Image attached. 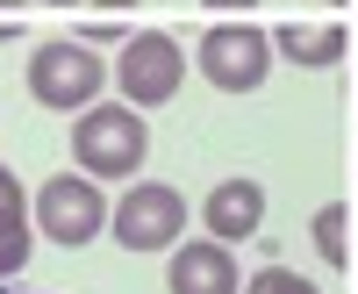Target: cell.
<instances>
[{
  "label": "cell",
  "mask_w": 358,
  "mask_h": 294,
  "mask_svg": "<svg viewBox=\"0 0 358 294\" xmlns=\"http://www.w3.org/2000/svg\"><path fill=\"white\" fill-rule=\"evenodd\" d=\"M143 151H151V130H143V115L129 101L86 108L72 122V158H79V172H94V180H129L143 165Z\"/></svg>",
  "instance_id": "6da1fadb"
},
{
  "label": "cell",
  "mask_w": 358,
  "mask_h": 294,
  "mask_svg": "<svg viewBox=\"0 0 358 294\" xmlns=\"http://www.w3.org/2000/svg\"><path fill=\"white\" fill-rule=\"evenodd\" d=\"M201 79L208 86H222V94H258L265 72H273V36L251 22H222V29H208L201 36Z\"/></svg>",
  "instance_id": "7a4b0ae2"
},
{
  "label": "cell",
  "mask_w": 358,
  "mask_h": 294,
  "mask_svg": "<svg viewBox=\"0 0 358 294\" xmlns=\"http://www.w3.org/2000/svg\"><path fill=\"white\" fill-rule=\"evenodd\" d=\"M101 86H108V65L86 43H72V36L36 43V57H29V94L43 108H94Z\"/></svg>",
  "instance_id": "3957f363"
},
{
  "label": "cell",
  "mask_w": 358,
  "mask_h": 294,
  "mask_svg": "<svg viewBox=\"0 0 358 294\" xmlns=\"http://www.w3.org/2000/svg\"><path fill=\"white\" fill-rule=\"evenodd\" d=\"M179 79H187V57H179V43L165 29H136L122 43V57H115V86H122L129 108H165L179 94Z\"/></svg>",
  "instance_id": "277c9868"
},
{
  "label": "cell",
  "mask_w": 358,
  "mask_h": 294,
  "mask_svg": "<svg viewBox=\"0 0 358 294\" xmlns=\"http://www.w3.org/2000/svg\"><path fill=\"white\" fill-rule=\"evenodd\" d=\"M36 223H43V237H57L65 251H79V244H94L115 216H108L94 172H57V180L36 194Z\"/></svg>",
  "instance_id": "5b68a950"
},
{
  "label": "cell",
  "mask_w": 358,
  "mask_h": 294,
  "mask_svg": "<svg viewBox=\"0 0 358 294\" xmlns=\"http://www.w3.org/2000/svg\"><path fill=\"white\" fill-rule=\"evenodd\" d=\"M179 230H187V201H179L172 187L143 180L122 194V209H115V244L122 251H172Z\"/></svg>",
  "instance_id": "8992f818"
},
{
  "label": "cell",
  "mask_w": 358,
  "mask_h": 294,
  "mask_svg": "<svg viewBox=\"0 0 358 294\" xmlns=\"http://www.w3.org/2000/svg\"><path fill=\"white\" fill-rule=\"evenodd\" d=\"M201 223L215 230V244H244V237H258V223H265V187H258V180H222V187H208Z\"/></svg>",
  "instance_id": "52a82bcc"
},
{
  "label": "cell",
  "mask_w": 358,
  "mask_h": 294,
  "mask_svg": "<svg viewBox=\"0 0 358 294\" xmlns=\"http://www.w3.org/2000/svg\"><path fill=\"white\" fill-rule=\"evenodd\" d=\"M165 287H172V294H236L244 280H236L229 244H179V251H172Z\"/></svg>",
  "instance_id": "ba28073f"
},
{
  "label": "cell",
  "mask_w": 358,
  "mask_h": 294,
  "mask_svg": "<svg viewBox=\"0 0 358 294\" xmlns=\"http://www.w3.org/2000/svg\"><path fill=\"white\" fill-rule=\"evenodd\" d=\"M273 50H287L294 65L322 72V65H337V57H344L351 43H344V29H337V22H308V29H301V22H287L280 36H273Z\"/></svg>",
  "instance_id": "9c48e42d"
},
{
  "label": "cell",
  "mask_w": 358,
  "mask_h": 294,
  "mask_svg": "<svg viewBox=\"0 0 358 294\" xmlns=\"http://www.w3.org/2000/svg\"><path fill=\"white\" fill-rule=\"evenodd\" d=\"M308 230H315V251L330 258V266H351V244H344V230H351V216H344V201H322Z\"/></svg>",
  "instance_id": "30bf717a"
},
{
  "label": "cell",
  "mask_w": 358,
  "mask_h": 294,
  "mask_svg": "<svg viewBox=\"0 0 358 294\" xmlns=\"http://www.w3.org/2000/svg\"><path fill=\"white\" fill-rule=\"evenodd\" d=\"M22 266H29V223L8 216V223H0V280H15Z\"/></svg>",
  "instance_id": "8fae6325"
},
{
  "label": "cell",
  "mask_w": 358,
  "mask_h": 294,
  "mask_svg": "<svg viewBox=\"0 0 358 294\" xmlns=\"http://www.w3.org/2000/svg\"><path fill=\"white\" fill-rule=\"evenodd\" d=\"M244 294H322L315 280H301V273H287V266H265V273H251L244 280Z\"/></svg>",
  "instance_id": "7c38bea8"
},
{
  "label": "cell",
  "mask_w": 358,
  "mask_h": 294,
  "mask_svg": "<svg viewBox=\"0 0 358 294\" xmlns=\"http://www.w3.org/2000/svg\"><path fill=\"white\" fill-rule=\"evenodd\" d=\"M8 216H22V180L0 165V223H8Z\"/></svg>",
  "instance_id": "4fadbf2b"
},
{
  "label": "cell",
  "mask_w": 358,
  "mask_h": 294,
  "mask_svg": "<svg viewBox=\"0 0 358 294\" xmlns=\"http://www.w3.org/2000/svg\"><path fill=\"white\" fill-rule=\"evenodd\" d=\"M201 8H251V0H201Z\"/></svg>",
  "instance_id": "5bb4252c"
},
{
  "label": "cell",
  "mask_w": 358,
  "mask_h": 294,
  "mask_svg": "<svg viewBox=\"0 0 358 294\" xmlns=\"http://www.w3.org/2000/svg\"><path fill=\"white\" fill-rule=\"evenodd\" d=\"M15 36H22V29H15V22H0V43H15Z\"/></svg>",
  "instance_id": "9a60e30c"
},
{
  "label": "cell",
  "mask_w": 358,
  "mask_h": 294,
  "mask_svg": "<svg viewBox=\"0 0 358 294\" xmlns=\"http://www.w3.org/2000/svg\"><path fill=\"white\" fill-rule=\"evenodd\" d=\"M50 8H72V0H50Z\"/></svg>",
  "instance_id": "2e32d148"
},
{
  "label": "cell",
  "mask_w": 358,
  "mask_h": 294,
  "mask_svg": "<svg viewBox=\"0 0 358 294\" xmlns=\"http://www.w3.org/2000/svg\"><path fill=\"white\" fill-rule=\"evenodd\" d=\"M8 294H22V287H8Z\"/></svg>",
  "instance_id": "e0dca14e"
}]
</instances>
